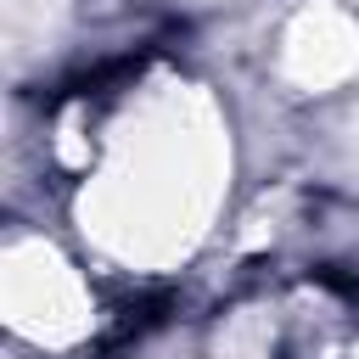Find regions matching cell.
<instances>
[{"instance_id":"obj_1","label":"cell","mask_w":359,"mask_h":359,"mask_svg":"<svg viewBox=\"0 0 359 359\" xmlns=\"http://www.w3.org/2000/svg\"><path fill=\"white\" fill-rule=\"evenodd\" d=\"M62 123L67 213L95 264L174 275L213 241L236 185V135L202 79L146 67L107 101H79Z\"/></svg>"},{"instance_id":"obj_2","label":"cell","mask_w":359,"mask_h":359,"mask_svg":"<svg viewBox=\"0 0 359 359\" xmlns=\"http://www.w3.org/2000/svg\"><path fill=\"white\" fill-rule=\"evenodd\" d=\"M95 258L56 241L50 230H11L0 241V320L11 342L34 353H79L101 331Z\"/></svg>"},{"instance_id":"obj_3","label":"cell","mask_w":359,"mask_h":359,"mask_svg":"<svg viewBox=\"0 0 359 359\" xmlns=\"http://www.w3.org/2000/svg\"><path fill=\"white\" fill-rule=\"evenodd\" d=\"M269 79L292 101H331L359 79V11L348 0H297L269 34Z\"/></svg>"},{"instance_id":"obj_4","label":"cell","mask_w":359,"mask_h":359,"mask_svg":"<svg viewBox=\"0 0 359 359\" xmlns=\"http://www.w3.org/2000/svg\"><path fill=\"white\" fill-rule=\"evenodd\" d=\"M297 348V309L280 297L247 303L219 325V359H292Z\"/></svg>"},{"instance_id":"obj_5","label":"cell","mask_w":359,"mask_h":359,"mask_svg":"<svg viewBox=\"0 0 359 359\" xmlns=\"http://www.w3.org/2000/svg\"><path fill=\"white\" fill-rule=\"evenodd\" d=\"M348 359H359V348H348Z\"/></svg>"}]
</instances>
